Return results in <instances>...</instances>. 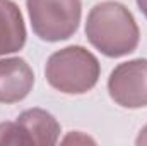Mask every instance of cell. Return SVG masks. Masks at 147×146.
<instances>
[{"label": "cell", "instance_id": "cell-2", "mask_svg": "<svg viewBox=\"0 0 147 146\" xmlns=\"http://www.w3.org/2000/svg\"><path fill=\"white\" fill-rule=\"evenodd\" d=\"M99 74V60L80 45L51 53L45 67L48 84L65 95H84L91 91L98 84Z\"/></svg>", "mask_w": 147, "mask_h": 146}, {"label": "cell", "instance_id": "cell-11", "mask_svg": "<svg viewBox=\"0 0 147 146\" xmlns=\"http://www.w3.org/2000/svg\"><path fill=\"white\" fill-rule=\"evenodd\" d=\"M135 2H137L139 9L142 10V14L146 16V19H147V0H135Z\"/></svg>", "mask_w": 147, "mask_h": 146}, {"label": "cell", "instance_id": "cell-6", "mask_svg": "<svg viewBox=\"0 0 147 146\" xmlns=\"http://www.w3.org/2000/svg\"><path fill=\"white\" fill-rule=\"evenodd\" d=\"M26 24L12 0H0V57L16 53L26 45Z\"/></svg>", "mask_w": 147, "mask_h": 146}, {"label": "cell", "instance_id": "cell-4", "mask_svg": "<svg viewBox=\"0 0 147 146\" xmlns=\"http://www.w3.org/2000/svg\"><path fill=\"white\" fill-rule=\"evenodd\" d=\"M108 93L123 108L147 107V59H134L118 64L110 74Z\"/></svg>", "mask_w": 147, "mask_h": 146}, {"label": "cell", "instance_id": "cell-9", "mask_svg": "<svg viewBox=\"0 0 147 146\" xmlns=\"http://www.w3.org/2000/svg\"><path fill=\"white\" fill-rule=\"evenodd\" d=\"M63 143L67 145V143H94V141L91 138H87V136H80V132H74L69 138L63 139Z\"/></svg>", "mask_w": 147, "mask_h": 146}, {"label": "cell", "instance_id": "cell-3", "mask_svg": "<svg viewBox=\"0 0 147 146\" xmlns=\"http://www.w3.org/2000/svg\"><path fill=\"white\" fill-rule=\"evenodd\" d=\"M33 31L43 41H63L79 29L80 0H26Z\"/></svg>", "mask_w": 147, "mask_h": 146}, {"label": "cell", "instance_id": "cell-7", "mask_svg": "<svg viewBox=\"0 0 147 146\" xmlns=\"http://www.w3.org/2000/svg\"><path fill=\"white\" fill-rule=\"evenodd\" d=\"M17 122L24 127L31 143L36 146H53L60 138V124L58 120L43 108L24 110Z\"/></svg>", "mask_w": 147, "mask_h": 146}, {"label": "cell", "instance_id": "cell-1", "mask_svg": "<svg viewBox=\"0 0 147 146\" xmlns=\"http://www.w3.org/2000/svg\"><path fill=\"white\" fill-rule=\"evenodd\" d=\"M86 36L103 55L118 59L137 48L140 31L134 14L123 3L106 0L96 3L87 14Z\"/></svg>", "mask_w": 147, "mask_h": 146}, {"label": "cell", "instance_id": "cell-5", "mask_svg": "<svg viewBox=\"0 0 147 146\" xmlns=\"http://www.w3.org/2000/svg\"><path fill=\"white\" fill-rule=\"evenodd\" d=\"M34 86V72L21 57L0 59V103L22 102Z\"/></svg>", "mask_w": 147, "mask_h": 146}, {"label": "cell", "instance_id": "cell-8", "mask_svg": "<svg viewBox=\"0 0 147 146\" xmlns=\"http://www.w3.org/2000/svg\"><path fill=\"white\" fill-rule=\"evenodd\" d=\"M3 145H21V146H33L31 138L24 131V127L16 122H2L0 124V146Z\"/></svg>", "mask_w": 147, "mask_h": 146}, {"label": "cell", "instance_id": "cell-10", "mask_svg": "<svg viewBox=\"0 0 147 146\" xmlns=\"http://www.w3.org/2000/svg\"><path fill=\"white\" fill-rule=\"evenodd\" d=\"M135 143H137L139 146H146L147 145V126H146V127H142V131L139 132V136H137Z\"/></svg>", "mask_w": 147, "mask_h": 146}]
</instances>
